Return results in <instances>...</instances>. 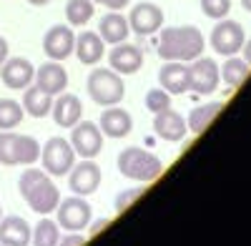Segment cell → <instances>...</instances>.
<instances>
[{
	"instance_id": "obj_38",
	"label": "cell",
	"mask_w": 251,
	"mask_h": 246,
	"mask_svg": "<svg viewBox=\"0 0 251 246\" xmlns=\"http://www.w3.org/2000/svg\"><path fill=\"white\" fill-rule=\"evenodd\" d=\"M241 50H244V60H246V63L251 66V38H246V40H244Z\"/></svg>"
},
{
	"instance_id": "obj_16",
	"label": "cell",
	"mask_w": 251,
	"mask_h": 246,
	"mask_svg": "<svg viewBox=\"0 0 251 246\" xmlns=\"http://www.w3.org/2000/svg\"><path fill=\"white\" fill-rule=\"evenodd\" d=\"M35 86L40 91H46L48 96H58L68 86V71L58 60H48V63H43L35 71Z\"/></svg>"
},
{
	"instance_id": "obj_24",
	"label": "cell",
	"mask_w": 251,
	"mask_h": 246,
	"mask_svg": "<svg viewBox=\"0 0 251 246\" xmlns=\"http://www.w3.org/2000/svg\"><path fill=\"white\" fill-rule=\"evenodd\" d=\"M224 103H219V100H214V103H203L199 108L191 111V116H188V131H191L194 136H201L206 128H208V123H211L219 113H221Z\"/></svg>"
},
{
	"instance_id": "obj_42",
	"label": "cell",
	"mask_w": 251,
	"mask_h": 246,
	"mask_svg": "<svg viewBox=\"0 0 251 246\" xmlns=\"http://www.w3.org/2000/svg\"><path fill=\"white\" fill-rule=\"evenodd\" d=\"M0 219H3V209H0Z\"/></svg>"
},
{
	"instance_id": "obj_25",
	"label": "cell",
	"mask_w": 251,
	"mask_h": 246,
	"mask_svg": "<svg viewBox=\"0 0 251 246\" xmlns=\"http://www.w3.org/2000/svg\"><path fill=\"white\" fill-rule=\"evenodd\" d=\"M219 75H221V80L226 86H231V88H236V86H241L244 80L251 75V66L246 63L244 58H236V55H228V60L224 63V68L219 71Z\"/></svg>"
},
{
	"instance_id": "obj_39",
	"label": "cell",
	"mask_w": 251,
	"mask_h": 246,
	"mask_svg": "<svg viewBox=\"0 0 251 246\" xmlns=\"http://www.w3.org/2000/svg\"><path fill=\"white\" fill-rule=\"evenodd\" d=\"M28 3H30V5H38V8H40V5H48L50 0H28Z\"/></svg>"
},
{
	"instance_id": "obj_28",
	"label": "cell",
	"mask_w": 251,
	"mask_h": 246,
	"mask_svg": "<svg viewBox=\"0 0 251 246\" xmlns=\"http://www.w3.org/2000/svg\"><path fill=\"white\" fill-rule=\"evenodd\" d=\"M96 13L93 0H68L66 3V18L71 25H86Z\"/></svg>"
},
{
	"instance_id": "obj_6",
	"label": "cell",
	"mask_w": 251,
	"mask_h": 246,
	"mask_svg": "<svg viewBox=\"0 0 251 246\" xmlns=\"http://www.w3.org/2000/svg\"><path fill=\"white\" fill-rule=\"evenodd\" d=\"M58 226L66 229V231H83L88 229V223L93 219V209L91 203L83 198V196H68L58 203Z\"/></svg>"
},
{
	"instance_id": "obj_13",
	"label": "cell",
	"mask_w": 251,
	"mask_h": 246,
	"mask_svg": "<svg viewBox=\"0 0 251 246\" xmlns=\"http://www.w3.org/2000/svg\"><path fill=\"white\" fill-rule=\"evenodd\" d=\"M163 25V10L156 3H138L128 15V28L136 35H153Z\"/></svg>"
},
{
	"instance_id": "obj_2",
	"label": "cell",
	"mask_w": 251,
	"mask_h": 246,
	"mask_svg": "<svg viewBox=\"0 0 251 246\" xmlns=\"http://www.w3.org/2000/svg\"><path fill=\"white\" fill-rule=\"evenodd\" d=\"M18 191L38 216L53 214L58 209V203H60V191L53 183L50 173L40 171V169L23 171V176H20V181H18Z\"/></svg>"
},
{
	"instance_id": "obj_37",
	"label": "cell",
	"mask_w": 251,
	"mask_h": 246,
	"mask_svg": "<svg viewBox=\"0 0 251 246\" xmlns=\"http://www.w3.org/2000/svg\"><path fill=\"white\" fill-rule=\"evenodd\" d=\"M108 223H111V219H103V221H96V223H93V226H91V236H96V234H100L103 229H106V226H108Z\"/></svg>"
},
{
	"instance_id": "obj_31",
	"label": "cell",
	"mask_w": 251,
	"mask_h": 246,
	"mask_svg": "<svg viewBox=\"0 0 251 246\" xmlns=\"http://www.w3.org/2000/svg\"><path fill=\"white\" fill-rule=\"evenodd\" d=\"M146 108H149L153 116L161 111H169L171 108V93L163 91V88H153L146 93Z\"/></svg>"
},
{
	"instance_id": "obj_19",
	"label": "cell",
	"mask_w": 251,
	"mask_h": 246,
	"mask_svg": "<svg viewBox=\"0 0 251 246\" xmlns=\"http://www.w3.org/2000/svg\"><path fill=\"white\" fill-rule=\"evenodd\" d=\"M33 229L20 216H3L0 219V244L3 246H28Z\"/></svg>"
},
{
	"instance_id": "obj_20",
	"label": "cell",
	"mask_w": 251,
	"mask_h": 246,
	"mask_svg": "<svg viewBox=\"0 0 251 246\" xmlns=\"http://www.w3.org/2000/svg\"><path fill=\"white\" fill-rule=\"evenodd\" d=\"M73 53L78 55L80 63H86V66H96L98 60L106 55V43H103V38L93 30H86V33H80L75 35V48Z\"/></svg>"
},
{
	"instance_id": "obj_35",
	"label": "cell",
	"mask_w": 251,
	"mask_h": 246,
	"mask_svg": "<svg viewBox=\"0 0 251 246\" xmlns=\"http://www.w3.org/2000/svg\"><path fill=\"white\" fill-rule=\"evenodd\" d=\"M128 3H131V0H103V5H106L108 10H123Z\"/></svg>"
},
{
	"instance_id": "obj_8",
	"label": "cell",
	"mask_w": 251,
	"mask_h": 246,
	"mask_svg": "<svg viewBox=\"0 0 251 246\" xmlns=\"http://www.w3.org/2000/svg\"><path fill=\"white\" fill-rule=\"evenodd\" d=\"M71 146L75 156L83 158H96L103 151V131L93 121H78L71 128Z\"/></svg>"
},
{
	"instance_id": "obj_7",
	"label": "cell",
	"mask_w": 251,
	"mask_h": 246,
	"mask_svg": "<svg viewBox=\"0 0 251 246\" xmlns=\"http://www.w3.org/2000/svg\"><path fill=\"white\" fill-rule=\"evenodd\" d=\"M244 40H246V33H244L241 23L228 20V18H221L219 23L214 25V30H211V48L219 55H236V53H241Z\"/></svg>"
},
{
	"instance_id": "obj_23",
	"label": "cell",
	"mask_w": 251,
	"mask_h": 246,
	"mask_svg": "<svg viewBox=\"0 0 251 246\" xmlns=\"http://www.w3.org/2000/svg\"><path fill=\"white\" fill-rule=\"evenodd\" d=\"M53 108V96L40 91L38 86H28L23 93V111L33 118H46Z\"/></svg>"
},
{
	"instance_id": "obj_9",
	"label": "cell",
	"mask_w": 251,
	"mask_h": 246,
	"mask_svg": "<svg viewBox=\"0 0 251 246\" xmlns=\"http://www.w3.org/2000/svg\"><path fill=\"white\" fill-rule=\"evenodd\" d=\"M100 166L93 158H83L80 163H73V169L68 171V186L75 196H91L100 186Z\"/></svg>"
},
{
	"instance_id": "obj_3",
	"label": "cell",
	"mask_w": 251,
	"mask_h": 246,
	"mask_svg": "<svg viewBox=\"0 0 251 246\" xmlns=\"http://www.w3.org/2000/svg\"><path fill=\"white\" fill-rule=\"evenodd\" d=\"M118 171L126 178H133L141 183H151L161 176L163 163L158 156H153L151 151H146L141 146H128L118 153Z\"/></svg>"
},
{
	"instance_id": "obj_14",
	"label": "cell",
	"mask_w": 251,
	"mask_h": 246,
	"mask_svg": "<svg viewBox=\"0 0 251 246\" xmlns=\"http://www.w3.org/2000/svg\"><path fill=\"white\" fill-rule=\"evenodd\" d=\"M108 63H111V71H116L118 75L138 73L143 68V50L123 40V43H116L113 50L108 53Z\"/></svg>"
},
{
	"instance_id": "obj_32",
	"label": "cell",
	"mask_w": 251,
	"mask_h": 246,
	"mask_svg": "<svg viewBox=\"0 0 251 246\" xmlns=\"http://www.w3.org/2000/svg\"><path fill=\"white\" fill-rule=\"evenodd\" d=\"M199 3H201V10L214 20L226 18L228 10H231V0H199Z\"/></svg>"
},
{
	"instance_id": "obj_26",
	"label": "cell",
	"mask_w": 251,
	"mask_h": 246,
	"mask_svg": "<svg viewBox=\"0 0 251 246\" xmlns=\"http://www.w3.org/2000/svg\"><path fill=\"white\" fill-rule=\"evenodd\" d=\"M23 106L13 98H0V131H13L15 126H20L23 121Z\"/></svg>"
},
{
	"instance_id": "obj_40",
	"label": "cell",
	"mask_w": 251,
	"mask_h": 246,
	"mask_svg": "<svg viewBox=\"0 0 251 246\" xmlns=\"http://www.w3.org/2000/svg\"><path fill=\"white\" fill-rule=\"evenodd\" d=\"M241 5H244V8H246V10L251 13V0H241Z\"/></svg>"
},
{
	"instance_id": "obj_4",
	"label": "cell",
	"mask_w": 251,
	"mask_h": 246,
	"mask_svg": "<svg viewBox=\"0 0 251 246\" xmlns=\"http://www.w3.org/2000/svg\"><path fill=\"white\" fill-rule=\"evenodd\" d=\"M88 96L98 106H118L126 96L123 78L111 68H96L88 75Z\"/></svg>"
},
{
	"instance_id": "obj_36",
	"label": "cell",
	"mask_w": 251,
	"mask_h": 246,
	"mask_svg": "<svg viewBox=\"0 0 251 246\" xmlns=\"http://www.w3.org/2000/svg\"><path fill=\"white\" fill-rule=\"evenodd\" d=\"M8 55H10V48H8V40H5L3 35H0V66H3L5 60H8Z\"/></svg>"
},
{
	"instance_id": "obj_30",
	"label": "cell",
	"mask_w": 251,
	"mask_h": 246,
	"mask_svg": "<svg viewBox=\"0 0 251 246\" xmlns=\"http://www.w3.org/2000/svg\"><path fill=\"white\" fill-rule=\"evenodd\" d=\"M40 158V143L33 136H20L18 143V161L25 163V166H33V163Z\"/></svg>"
},
{
	"instance_id": "obj_34",
	"label": "cell",
	"mask_w": 251,
	"mask_h": 246,
	"mask_svg": "<svg viewBox=\"0 0 251 246\" xmlns=\"http://www.w3.org/2000/svg\"><path fill=\"white\" fill-rule=\"evenodd\" d=\"M86 244V236H80V231H68L66 236L58 239V246H83Z\"/></svg>"
},
{
	"instance_id": "obj_27",
	"label": "cell",
	"mask_w": 251,
	"mask_h": 246,
	"mask_svg": "<svg viewBox=\"0 0 251 246\" xmlns=\"http://www.w3.org/2000/svg\"><path fill=\"white\" fill-rule=\"evenodd\" d=\"M58 239H60V229L50 219H40L33 229V236H30L33 246H58Z\"/></svg>"
},
{
	"instance_id": "obj_22",
	"label": "cell",
	"mask_w": 251,
	"mask_h": 246,
	"mask_svg": "<svg viewBox=\"0 0 251 246\" xmlns=\"http://www.w3.org/2000/svg\"><path fill=\"white\" fill-rule=\"evenodd\" d=\"M131 28H128V18L121 15V10H111L108 15L100 18V28H98V35L103 38V43H123L128 38Z\"/></svg>"
},
{
	"instance_id": "obj_11",
	"label": "cell",
	"mask_w": 251,
	"mask_h": 246,
	"mask_svg": "<svg viewBox=\"0 0 251 246\" xmlns=\"http://www.w3.org/2000/svg\"><path fill=\"white\" fill-rule=\"evenodd\" d=\"M0 80L10 91H25L35 80V66L28 58H8L0 66Z\"/></svg>"
},
{
	"instance_id": "obj_15",
	"label": "cell",
	"mask_w": 251,
	"mask_h": 246,
	"mask_svg": "<svg viewBox=\"0 0 251 246\" xmlns=\"http://www.w3.org/2000/svg\"><path fill=\"white\" fill-rule=\"evenodd\" d=\"M158 83L163 91L171 96H181L191 91V75H188V63H178V60H166V66L158 71Z\"/></svg>"
},
{
	"instance_id": "obj_18",
	"label": "cell",
	"mask_w": 251,
	"mask_h": 246,
	"mask_svg": "<svg viewBox=\"0 0 251 246\" xmlns=\"http://www.w3.org/2000/svg\"><path fill=\"white\" fill-rule=\"evenodd\" d=\"M50 113L60 128H73L83 116V103L73 93H58V100H53Z\"/></svg>"
},
{
	"instance_id": "obj_1",
	"label": "cell",
	"mask_w": 251,
	"mask_h": 246,
	"mask_svg": "<svg viewBox=\"0 0 251 246\" xmlns=\"http://www.w3.org/2000/svg\"><path fill=\"white\" fill-rule=\"evenodd\" d=\"M206 40L199 28L181 25V28H163L158 38V55L163 60H178V63H191L199 55H203Z\"/></svg>"
},
{
	"instance_id": "obj_21",
	"label": "cell",
	"mask_w": 251,
	"mask_h": 246,
	"mask_svg": "<svg viewBox=\"0 0 251 246\" xmlns=\"http://www.w3.org/2000/svg\"><path fill=\"white\" fill-rule=\"evenodd\" d=\"M153 131H156L158 138L176 143V141H181L186 136V121L181 118V113H176L171 108L161 111V113L153 116Z\"/></svg>"
},
{
	"instance_id": "obj_29",
	"label": "cell",
	"mask_w": 251,
	"mask_h": 246,
	"mask_svg": "<svg viewBox=\"0 0 251 246\" xmlns=\"http://www.w3.org/2000/svg\"><path fill=\"white\" fill-rule=\"evenodd\" d=\"M18 143L20 136L10 131H0V163L3 166H18Z\"/></svg>"
},
{
	"instance_id": "obj_17",
	"label": "cell",
	"mask_w": 251,
	"mask_h": 246,
	"mask_svg": "<svg viewBox=\"0 0 251 246\" xmlns=\"http://www.w3.org/2000/svg\"><path fill=\"white\" fill-rule=\"evenodd\" d=\"M103 136H111V138H126L133 131V118L128 111H123L121 106H108L106 111L100 113V126Z\"/></svg>"
},
{
	"instance_id": "obj_10",
	"label": "cell",
	"mask_w": 251,
	"mask_h": 246,
	"mask_svg": "<svg viewBox=\"0 0 251 246\" xmlns=\"http://www.w3.org/2000/svg\"><path fill=\"white\" fill-rule=\"evenodd\" d=\"M188 75H191V91L199 93V96H208L219 88V63L214 58H206V55H199L196 60H191L188 66Z\"/></svg>"
},
{
	"instance_id": "obj_33",
	"label": "cell",
	"mask_w": 251,
	"mask_h": 246,
	"mask_svg": "<svg viewBox=\"0 0 251 246\" xmlns=\"http://www.w3.org/2000/svg\"><path fill=\"white\" fill-rule=\"evenodd\" d=\"M141 196H143L141 189H126V191H121L118 198H116V214H123V211L128 209L131 203H136Z\"/></svg>"
},
{
	"instance_id": "obj_41",
	"label": "cell",
	"mask_w": 251,
	"mask_h": 246,
	"mask_svg": "<svg viewBox=\"0 0 251 246\" xmlns=\"http://www.w3.org/2000/svg\"><path fill=\"white\" fill-rule=\"evenodd\" d=\"M93 3H100V5H103V0H93Z\"/></svg>"
},
{
	"instance_id": "obj_5",
	"label": "cell",
	"mask_w": 251,
	"mask_h": 246,
	"mask_svg": "<svg viewBox=\"0 0 251 246\" xmlns=\"http://www.w3.org/2000/svg\"><path fill=\"white\" fill-rule=\"evenodd\" d=\"M40 161H43V171L50 176H68V171L75 163V151L71 141L66 138H48L43 151H40Z\"/></svg>"
},
{
	"instance_id": "obj_12",
	"label": "cell",
	"mask_w": 251,
	"mask_h": 246,
	"mask_svg": "<svg viewBox=\"0 0 251 246\" xmlns=\"http://www.w3.org/2000/svg\"><path fill=\"white\" fill-rule=\"evenodd\" d=\"M75 48V33L71 30V25H53L46 35H43V50L50 60H66L73 55Z\"/></svg>"
}]
</instances>
